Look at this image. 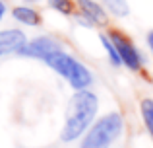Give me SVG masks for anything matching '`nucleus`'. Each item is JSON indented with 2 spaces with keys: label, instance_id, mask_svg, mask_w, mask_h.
Here are the masks:
<instances>
[{
  "label": "nucleus",
  "instance_id": "423d86ee",
  "mask_svg": "<svg viewBox=\"0 0 153 148\" xmlns=\"http://www.w3.org/2000/svg\"><path fill=\"white\" fill-rule=\"evenodd\" d=\"M56 49H62L60 41H56L54 37H49V35H43V37H35L33 41H27L25 47L19 51V55L29 57V59H37V61H45Z\"/></svg>",
  "mask_w": 153,
  "mask_h": 148
},
{
  "label": "nucleus",
  "instance_id": "f8f14e48",
  "mask_svg": "<svg viewBox=\"0 0 153 148\" xmlns=\"http://www.w3.org/2000/svg\"><path fill=\"white\" fill-rule=\"evenodd\" d=\"M49 8H52L54 12L62 16H72L74 14V6H76V0H47Z\"/></svg>",
  "mask_w": 153,
  "mask_h": 148
},
{
  "label": "nucleus",
  "instance_id": "6e6552de",
  "mask_svg": "<svg viewBox=\"0 0 153 148\" xmlns=\"http://www.w3.org/2000/svg\"><path fill=\"white\" fill-rule=\"evenodd\" d=\"M12 18H14L18 23L27 26V27H35V26L41 23V14L31 6H16V8H12Z\"/></svg>",
  "mask_w": 153,
  "mask_h": 148
},
{
  "label": "nucleus",
  "instance_id": "0eeeda50",
  "mask_svg": "<svg viewBox=\"0 0 153 148\" xmlns=\"http://www.w3.org/2000/svg\"><path fill=\"white\" fill-rule=\"evenodd\" d=\"M27 37L22 29H4L0 31V57H6V55H14L25 47Z\"/></svg>",
  "mask_w": 153,
  "mask_h": 148
},
{
  "label": "nucleus",
  "instance_id": "f257e3e1",
  "mask_svg": "<svg viewBox=\"0 0 153 148\" xmlns=\"http://www.w3.org/2000/svg\"><path fill=\"white\" fill-rule=\"evenodd\" d=\"M97 111H99V99L89 88L76 90V94L68 101L66 119H64V127L60 131V140L74 142L82 138L87 133V129L93 125Z\"/></svg>",
  "mask_w": 153,
  "mask_h": 148
},
{
  "label": "nucleus",
  "instance_id": "20e7f679",
  "mask_svg": "<svg viewBox=\"0 0 153 148\" xmlns=\"http://www.w3.org/2000/svg\"><path fill=\"white\" fill-rule=\"evenodd\" d=\"M108 37L112 39V43H114L116 51H118V55H120V61H122V65L126 66V68H130V70H140L142 68L143 66V57L138 51V47H136L130 39L124 37V35L118 33V31H111Z\"/></svg>",
  "mask_w": 153,
  "mask_h": 148
},
{
  "label": "nucleus",
  "instance_id": "9b49d317",
  "mask_svg": "<svg viewBox=\"0 0 153 148\" xmlns=\"http://www.w3.org/2000/svg\"><path fill=\"white\" fill-rule=\"evenodd\" d=\"M140 111H142V117H143V123H146L147 131H149V134L153 137V99L151 98L142 99Z\"/></svg>",
  "mask_w": 153,
  "mask_h": 148
},
{
  "label": "nucleus",
  "instance_id": "ddd939ff",
  "mask_svg": "<svg viewBox=\"0 0 153 148\" xmlns=\"http://www.w3.org/2000/svg\"><path fill=\"white\" fill-rule=\"evenodd\" d=\"M6 16V4H4V0H0V20Z\"/></svg>",
  "mask_w": 153,
  "mask_h": 148
},
{
  "label": "nucleus",
  "instance_id": "2eb2a0df",
  "mask_svg": "<svg viewBox=\"0 0 153 148\" xmlns=\"http://www.w3.org/2000/svg\"><path fill=\"white\" fill-rule=\"evenodd\" d=\"M23 2H37V0H23Z\"/></svg>",
  "mask_w": 153,
  "mask_h": 148
},
{
  "label": "nucleus",
  "instance_id": "39448f33",
  "mask_svg": "<svg viewBox=\"0 0 153 148\" xmlns=\"http://www.w3.org/2000/svg\"><path fill=\"white\" fill-rule=\"evenodd\" d=\"M76 6L79 8V14L76 16L78 23L82 22L87 27H103L108 23V12L103 4L95 0H76Z\"/></svg>",
  "mask_w": 153,
  "mask_h": 148
},
{
  "label": "nucleus",
  "instance_id": "4468645a",
  "mask_svg": "<svg viewBox=\"0 0 153 148\" xmlns=\"http://www.w3.org/2000/svg\"><path fill=\"white\" fill-rule=\"evenodd\" d=\"M147 45H149V49L153 51V31H149V33H147Z\"/></svg>",
  "mask_w": 153,
  "mask_h": 148
},
{
  "label": "nucleus",
  "instance_id": "7ed1b4c3",
  "mask_svg": "<svg viewBox=\"0 0 153 148\" xmlns=\"http://www.w3.org/2000/svg\"><path fill=\"white\" fill-rule=\"evenodd\" d=\"M122 129H124V119L118 111L105 113L103 117L95 119L93 125L82 137L79 148H108L122 134Z\"/></svg>",
  "mask_w": 153,
  "mask_h": 148
},
{
  "label": "nucleus",
  "instance_id": "f03ea898",
  "mask_svg": "<svg viewBox=\"0 0 153 148\" xmlns=\"http://www.w3.org/2000/svg\"><path fill=\"white\" fill-rule=\"evenodd\" d=\"M45 62L49 68H52L58 76H62L74 90H87L93 84V74L83 62H79L76 57H72L70 53H66L64 49L52 51L49 57L45 59Z\"/></svg>",
  "mask_w": 153,
  "mask_h": 148
},
{
  "label": "nucleus",
  "instance_id": "9d476101",
  "mask_svg": "<svg viewBox=\"0 0 153 148\" xmlns=\"http://www.w3.org/2000/svg\"><path fill=\"white\" fill-rule=\"evenodd\" d=\"M101 45H103V49H105V53H107V57H108V61H111L112 66H120L122 65L118 51H116L114 43H112V39L108 37V35H101Z\"/></svg>",
  "mask_w": 153,
  "mask_h": 148
},
{
  "label": "nucleus",
  "instance_id": "1a4fd4ad",
  "mask_svg": "<svg viewBox=\"0 0 153 148\" xmlns=\"http://www.w3.org/2000/svg\"><path fill=\"white\" fill-rule=\"evenodd\" d=\"M103 6L108 14H112L114 18H126L130 14V6L128 0H103Z\"/></svg>",
  "mask_w": 153,
  "mask_h": 148
}]
</instances>
